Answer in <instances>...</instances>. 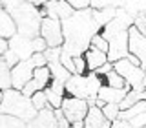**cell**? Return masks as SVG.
Instances as JSON below:
<instances>
[{"label":"cell","mask_w":146,"mask_h":128,"mask_svg":"<svg viewBox=\"0 0 146 128\" xmlns=\"http://www.w3.org/2000/svg\"><path fill=\"white\" fill-rule=\"evenodd\" d=\"M62 31H64V46L62 53L70 57H84V53L90 49L91 40L95 35L102 31L93 18V9L86 11H75V15L68 20H62Z\"/></svg>","instance_id":"6da1fadb"},{"label":"cell","mask_w":146,"mask_h":128,"mask_svg":"<svg viewBox=\"0 0 146 128\" xmlns=\"http://www.w3.org/2000/svg\"><path fill=\"white\" fill-rule=\"evenodd\" d=\"M0 6L7 9L13 20L17 22L18 35L27 37V39H36L40 37V26H42V15L40 9L33 6V2H7L2 0Z\"/></svg>","instance_id":"7a4b0ae2"},{"label":"cell","mask_w":146,"mask_h":128,"mask_svg":"<svg viewBox=\"0 0 146 128\" xmlns=\"http://www.w3.org/2000/svg\"><path fill=\"white\" fill-rule=\"evenodd\" d=\"M0 113H7V115H13L17 119H22L24 123H31L38 115V112L33 106V101L15 88L2 91Z\"/></svg>","instance_id":"3957f363"},{"label":"cell","mask_w":146,"mask_h":128,"mask_svg":"<svg viewBox=\"0 0 146 128\" xmlns=\"http://www.w3.org/2000/svg\"><path fill=\"white\" fill-rule=\"evenodd\" d=\"M104 86L102 77L97 73H86V75H71V79L66 82V93L77 99H95L99 97V91Z\"/></svg>","instance_id":"277c9868"},{"label":"cell","mask_w":146,"mask_h":128,"mask_svg":"<svg viewBox=\"0 0 146 128\" xmlns=\"http://www.w3.org/2000/svg\"><path fill=\"white\" fill-rule=\"evenodd\" d=\"M113 70L126 81L131 90L146 91V71L141 66H133L128 59H122L119 62H113Z\"/></svg>","instance_id":"5b68a950"},{"label":"cell","mask_w":146,"mask_h":128,"mask_svg":"<svg viewBox=\"0 0 146 128\" xmlns=\"http://www.w3.org/2000/svg\"><path fill=\"white\" fill-rule=\"evenodd\" d=\"M40 37L46 40L48 48H62L64 46L62 22L46 17L42 20V26H40Z\"/></svg>","instance_id":"8992f818"},{"label":"cell","mask_w":146,"mask_h":128,"mask_svg":"<svg viewBox=\"0 0 146 128\" xmlns=\"http://www.w3.org/2000/svg\"><path fill=\"white\" fill-rule=\"evenodd\" d=\"M60 110L64 112V117L73 125V123L84 121V119L88 117L90 104H88V101H84V99H77V97H71V95H66Z\"/></svg>","instance_id":"52a82bcc"},{"label":"cell","mask_w":146,"mask_h":128,"mask_svg":"<svg viewBox=\"0 0 146 128\" xmlns=\"http://www.w3.org/2000/svg\"><path fill=\"white\" fill-rule=\"evenodd\" d=\"M51 81H53V75H51V70H49L48 66L36 68L35 73H33V79H31L29 84H27L26 88L22 90V93H24L26 97L31 99V97L36 93V91H44L49 84H51Z\"/></svg>","instance_id":"ba28073f"},{"label":"cell","mask_w":146,"mask_h":128,"mask_svg":"<svg viewBox=\"0 0 146 128\" xmlns=\"http://www.w3.org/2000/svg\"><path fill=\"white\" fill-rule=\"evenodd\" d=\"M35 64L31 61H22L18 62L15 68L11 70V75H13V88L22 91L29 84V81L33 79V73H35Z\"/></svg>","instance_id":"9c48e42d"},{"label":"cell","mask_w":146,"mask_h":128,"mask_svg":"<svg viewBox=\"0 0 146 128\" xmlns=\"http://www.w3.org/2000/svg\"><path fill=\"white\" fill-rule=\"evenodd\" d=\"M130 53L141 61V68L146 70V37L135 26L130 27Z\"/></svg>","instance_id":"30bf717a"},{"label":"cell","mask_w":146,"mask_h":128,"mask_svg":"<svg viewBox=\"0 0 146 128\" xmlns=\"http://www.w3.org/2000/svg\"><path fill=\"white\" fill-rule=\"evenodd\" d=\"M44 93H46V97H48L49 106L58 110V108H62V103L68 95L66 93V84H62V82H58V81H51V84L44 90Z\"/></svg>","instance_id":"8fae6325"},{"label":"cell","mask_w":146,"mask_h":128,"mask_svg":"<svg viewBox=\"0 0 146 128\" xmlns=\"http://www.w3.org/2000/svg\"><path fill=\"white\" fill-rule=\"evenodd\" d=\"M27 128H58L55 108L48 106V108H44L42 112H38V115H36L33 121L27 123Z\"/></svg>","instance_id":"7c38bea8"},{"label":"cell","mask_w":146,"mask_h":128,"mask_svg":"<svg viewBox=\"0 0 146 128\" xmlns=\"http://www.w3.org/2000/svg\"><path fill=\"white\" fill-rule=\"evenodd\" d=\"M17 35H18L17 22L13 20V17L9 15L7 9L0 7V39L11 40L13 37H17Z\"/></svg>","instance_id":"4fadbf2b"},{"label":"cell","mask_w":146,"mask_h":128,"mask_svg":"<svg viewBox=\"0 0 146 128\" xmlns=\"http://www.w3.org/2000/svg\"><path fill=\"white\" fill-rule=\"evenodd\" d=\"M84 59H86V64H88V73H95L99 68H102L104 64H108V53L100 51V49L90 46V49L84 53Z\"/></svg>","instance_id":"5bb4252c"},{"label":"cell","mask_w":146,"mask_h":128,"mask_svg":"<svg viewBox=\"0 0 146 128\" xmlns=\"http://www.w3.org/2000/svg\"><path fill=\"white\" fill-rule=\"evenodd\" d=\"M130 90H131L130 86H128V88H122V90H117V88H110V86L104 84L99 91V99L104 101L106 104H121Z\"/></svg>","instance_id":"9a60e30c"},{"label":"cell","mask_w":146,"mask_h":128,"mask_svg":"<svg viewBox=\"0 0 146 128\" xmlns=\"http://www.w3.org/2000/svg\"><path fill=\"white\" fill-rule=\"evenodd\" d=\"M84 125H86V128H110L111 123L104 117V113H102L100 108L91 106L90 112H88V117L84 119Z\"/></svg>","instance_id":"2e32d148"},{"label":"cell","mask_w":146,"mask_h":128,"mask_svg":"<svg viewBox=\"0 0 146 128\" xmlns=\"http://www.w3.org/2000/svg\"><path fill=\"white\" fill-rule=\"evenodd\" d=\"M48 68L51 70V75H53V81H58L62 84H66L68 81L71 79V73L64 68L62 61H53V62H48Z\"/></svg>","instance_id":"e0dca14e"},{"label":"cell","mask_w":146,"mask_h":128,"mask_svg":"<svg viewBox=\"0 0 146 128\" xmlns=\"http://www.w3.org/2000/svg\"><path fill=\"white\" fill-rule=\"evenodd\" d=\"M117 13H119V7H108V9H102V11H93V18H95V22L104 29V27L117 17Z\"/></svg>","instance_id":"ac0fdd59"},{"label":"cell","mask_w":146,"mask_h":128,"mask_svg":"<svg viewBox=\"0 0 146 128\" xmlns=\"http://www.w3.org/2000/svg\"><path fill=\"white\" fill-rule=\"evenodd\" d=\"M141 101H146V91H135V90H130L128 91V95L124 97L119 106H121V112H124V110H130L131 106H135L137 103H141Z\"/></svg>","instance_id":"d6986e66"},{"label":"cell","mask_w":146,"mask_h":128,"mask_svg":"<svg viewBox=\"0 0 146 128\" xmlns=\"http://www.w3.org/2000/svg\"><path fill=\"white\" fill-rule=\"evenodd\" d=\"M0 88L2 91L11 90L13 88V75H11V68L0 59Z\"/></svg>","instance_id":"ffe728a7"},{"label":"cell","mask_w":146,"mask_h":128,"mask_svg":"<svg viewBox=\"0 0 146 128\" xmlns=\"http://www.w3.org/2000/svg\"><path fill=\"white\" fill-rule=\"evenodd\" d=\"M144 112H146V101H141V103H137L135 106H131L130 110H124V112H121V113H119V119H122V121H128V123H130L133 117L141 115V113H144Z\"/></svg>","instance_id":"44dd1931"},{"label":"cell","mask_w":146,"mask_h":128,"mask_svg":"<svg viewBox=\"0 0 146 128\" xmlns=\"http://www.w3.org/2000/svg\"><path fill=\"white\" fill-rule=\"evenodd\" d=\"M102 81H104V84L110 86V88H117V90H122V88H128V84H126V81L122 79L119 73L113 70L111 73H108L106 77H102Z\"/></svg>","instance_id":"7402d4cb"},{"label":"cell","mask_w":146,"mask_h":128,"mask_svg":"<svg viewBox=\"0 0 146 128\" xmlns=\"http://www.w3.org/2000/svg\"><path fill=\"white\" fill-rule=\"evenodd\" d=\"M0 128H27V123L7 113H0Z\"/></svg>","instance_id":"603a6c76"},{"label":"cell","mask_w":146,"mask_h":128,"mask_svg":"<svg viewBox=\"0 0 146 128\" xmlns=\"http://www.w3.org/2000/svg\"><path fill=\"white\" fill-rule=\"evenodd\" d=\"M31 101H33V106H35L36 112H42L44 108H48V106H49L48 97H46V93H44V91H36L33 97H31Z\"/></svg>","instance_id":"cb8c5ba5"},{"label":"cell","mask_w":146,"mask_h":128,"mask_svg":"<svg viewBox=\"0 0 146 128\" xmlns=\"http://www.w3.org/2000/svg\"><path fill=\"white\" fill-rule=\"evenodd\" d=\"M102 113H104V117H106L110 123H113V121H117V119H119L121 106H119V104H106V106L102 108Z\"/></svg>","instance_id":"d4e9b609"},{"label":"cell","mask_w":146,"mask_h":128,"mask_svg":"<svg viewBox=\"0 0 146 128\" xmlns=\"http://www.w3.org/2000/svg\"><path fill=\"white\" fill-rule=\"evenodd\" d=\"M91 46L93 48H97V49H100V51H104V53H108L110 51V44H108V40L104 39L102 35H95L93 37V40H91Z\"/></svg>","instance_id":"484cf974"},{"label":"cell","mask_w":146,"mask_h":128,"mask_svg":"<svg viewBox=\"0 0 146 128\" xmlns=\"http://www.w3.org/2000/svg\"><path fill=\"white\" fill-rule=\"evenodd\" d=\"M0 59H2V61L7 64V66L11 68V70H13V68L17 66L18 62H22V61H20V57H18V55H17L15 51H11V49H9L7 53H4V55H2V57H0Z\"/></svg>","instance_id":"4316f807"},{"label":"cell","mask_w":146,"mask_h":128,"mask_svg":"<svg viewBox=\"0 0 146 128\" xmlns=\"http://www.w3.org/2000/svg\"><path fill=\"white\" fill-rule=\"evenodd\" d=\"M75 62V75H86L88 73V64H86V59L84 57H75L73 59Z\"/></svg>","instance_id":"83f0119b"},{"label":"cell","mask_w":146,"mask_h":128,"mask_svg":"<svg viewBox=\"0 0 146 128\" xmlns=\"http://www.w3.org/2000/svg\"><path fill=\"white\" fill-rule=\"evenodd\" d=\"M70 6L75 11H86V9H91V2H88V0H70Z\"/></svg>","instance_id":"f1b7e54d"},{"label":"cell","mask_w":146,"mask_h":128,"mask_svg":"<svg viewBox=\"0 0 146 128\" xmlns=\"http://www.w3.org/2000/svg\"><path fill=\"white\" fill-rule=\"evenodd\" d=\"M29 61L35 64V68H44V66H48V59H46L44 53H35L33 57L29 59Z\"/></svg>","instance_id":"f546056e"},{"label":"cell","mask_w":146,"mask_h":128,"mask_svg":"<svg viewBox=\"0 0 146 128\" xmlns=\"http://www.w3.org/2000/svg\"><path fill=\"white\" fill-rule=\"evenodd\" d=\"M55 115H57V121H58V128H73V126H71V123L68 121L66 117H64V112H62L60 108L55 110Z\"/></svg>","instance_id":"4dcf8cb0"},{"label":"cell","mask_w":146,"mask_h":128,"mask_svg":"<svg viewBox=\"0 0 146 128\" xmlns=\"http://www.w3.org/2000/svg\"><path fill=\"white\" fill-rule=\"evenodd\" d=\"M130 126L131 128H144L146 126V112L131 119V121H130Z\"/></svg>","instance_id":"1f68e13d"},{"label":"cell","mask_w":146,"mask_h":128,"mask_svg":"<svg viewBox=\"0 0 146 128\" xmlns=\"http://www.w3.org/2000/svg\"><path fill=\"white\" fill-rule=\"evenodd\" d=\"M133 26L137 27V29L141 31L144 37H146V15H141V17H137L135 18V22H133Z\"/></svg>","instance_id":"d6a6232c"},{"label":"cell","mask_w":146,"mask_h":128,"mask_svg":"<svg viewBox=\"0 0 146 128\" xmlns=\"http://www.w3.org/2000/svg\"><path fill=\"white\" fill-rule=\"evenodd\" d=\"M111 71H113V62H108V64H104L102 68H99L95 73H97L99 77H106L108 73H111Z\"/></svg>","instance_id":"836d02e7"},{"label":"cell","mask_w":146,"mask_h":128,"mask_svg":"<svg viewBox=\"0 0 146 128\" xmlns=\"http://www.w3.org/2000/svg\"><path fill=\"white\" fill-rule=\"evenodd\" d=\"M110 128H131V126H130V123H128V121L117 119V121H113V123H111V126H110Z\"/></svg>","instance_id":"e575fe53"},{"label":"cell","mask_w":146,"mask_h":128,"mask_svg":"<svg viewBox=\"0 0 146 128\" xmlns=\"http://www.w3.org/2000/svg\"><path fill=\"white\" fill-rule=\"evenodd\" d=\"M7 51H9V40L0 39V57H2L4 53H7Z\"/></svg>","instance_id":"d590c367"},{"label":"cell","mask_w":146,"mask_h":128,"mask_svg":"<svg viewBox=\"0 0 146 128\" xmlns=\"http://www.w3.org/2000/svg\"><path fill=\"white\" fill-rule=\"evenodd\" d=\"M128 61H130L131 64H133V66H141V61H139V59L135 57V55H131V53L128 55Z\"/></svg>","instance_id":"8d00e7d4"},{"label":"cell","mask_w":146,"mask_h":128,"mask_svg":"<svg viewBox=\"0 0 146 128\" xmlns=\"http://www.w3.org/2000/svg\"><path fill=\"white\" fill-rule=\"evenodd\" d=\"M144 71H146V70H144Z\"/></svg>","instance_id":"74e56055"},{"label":"cell","mask_w":146,"mask_h":128,"mask_svg":"<svg viewBox=\"0 0 146 128\" xmlns=\"http://www.w3.org/2000/svg\"><path fill=\"white\" fill-rule=\"evenodd\" d=\"M144 128H146V126H144Z\"/></svg>","instance_id":"f35d334b"}]
</instances>
